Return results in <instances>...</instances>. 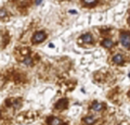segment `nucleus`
Wrapping results in <instances>:
<instances>
[{
	"label": "nucleus",
	"instance_id": "7",
	"mask_svg": "<svg viewBox=\"0 0 130 125\" xmlns=\"http://www.w3.org/2000/svg\"><path fill=\"white\" fill-rule=\"evenodd\" d=\"M81 40L84 43H92V36L91 34H84L81 36Z\"/></svg>",
	"mask_w": 130,
	"mask_h": 125
},
{
	"label": "nucleus",
	"instance_id": "8",
	"mask_svg": "<svg viewBox=\"0 0 130 125\" xmlns=\"http://www.w3.org/2000/svg\"><path fill=\"white\" fill-rule=\"evenodd\" d=\"M114 45V43H113V40H111V39H108V38H106V39H104L103 41H102V46L103 47H105V48H111L112 46Z\"/></svg>",
	"mask_w": 130,
	"mask_h": 125
},
{
	"label": "nucleus",
	"instance_id": "11",
	"mask_svg": "<svg viewBox=\"0 0 130 125\" xmlns=\"http://www.w3.org/2000/svg\"><path fill=\"white\" fill-rule=\"evenodd\" d=\"M1 17H5V10H1Z\"/></svg>",
	"mask_w": 130,
	"mask_h": 125
},
{
	"label": "nucleus",
	"instance_id": "3",
	"mask_svg": "<svg viewBox=\"0 0 130 125\" xmlns=\"http://www.w3.org/2000/svg\"><path fill=\"white\" fill-rule=\"evenodd\" d=\"M113 62L116 64H121L124 62V57L121 54H115L113 57Z\"/></svg>",
	"mask_w": 130,
	"mask_h": 125
},
{
	"label": "nucleus",
	"instance_id": "4",
	"mask_svg": "<svg viewBox=\"0 0 130 125\" xmlns=\"http://www.w3.org/2000/svg\"><path fill=\"white\" fill-rule=\"evenodd\" d=\"M84 122L86 125H92L93 123L95 122V118L92 115H89V116H86V118L84 119Z\"/></svg>",
	"mask_w": 130,
	"mask_h": 125
},
{
	"label": "nucleus",
	"instance_id": "10",
	"mask_svg": "<svg viewBox=\"0 0 130 125\" xmlns=\"http://www.w3.org/2000/svg\"><path fill=\"white\" fill-rule=\"evenodd\" d=\"M85 3H87V5H92V3H94L96 0H84Z\"/></svg>",
	"mask_w": 130,
	"mask_h": 125
},
{
	"label": "nucleus",
	"instance_id": "6",
	"mask_svg": "<svg viewBox=\"0 0 130 125\" xmlns=\"http://www.w3.org/2000/svg\"><path fill=\"white\" fill-rule=\"evenodd\" d=\"M49 124L50 125H61L62 124V121L59 118H51V119H49Z\"/></svg>",
	"mask_w": 130,
	"mask_h": 125
},
{
	"label": "nucleus",
	"instance_id": "12",
	"mask_svg": "<svg viewBox=\"0 0 130 125\" xmlns=\"http://www.w3.org/2000/svg\"><path fill=\"white\" fill-rule=\"evenodd\" d=\"M40 2H41V0H37V1H36V3H37V5H39Z\"/></svg>",
	"mask_w": 130,
	"mask_h": 125
},
{
	"label": "nucleus",
	"instance_id": "1",
	"mask_svg": "<svg viewBox=\"0 0 130 125\" xmlns=\"http://www.w3.org/2000/svg\"><path fill=\"white\" fill-rule=\"evenodd\" d=\"M120 43L124 47L130 48V35L129 34H123L120 36Z\"/></svg>",
	"mask_w": 130,
	"mask_h": 125
},
{
	"label": "nucleus",
	"instance_id": "2",
	"mask_svg": "<svg viewBox=\"0 0 130 125\" xmlns=\"http://www.w3.org/2000/svg\"><path fill=\"white\" fill-rule=\"evenodd\" d=\"M46 38V34H44V32H38V33H36L35 36H34V43H41L42 40Z\"/></svg>",
	"mask_w": 130,
	"mask_h": 125
},
{
	"label": "nucleus",
	"instance_id": "9",
	"mask_svg": "<svg viewBox=\"0 0 130 125\" xmlns=\"http://www.w3.org/2000/svg\"><path fill=\"white\" fill-rule=\"evenodd\" d=\"M24 64H26V65H30L31 64V59L30 58H26L24 60Z\"/></svg>",
	"mask_w": 130,
	"mask_h": 125
},
{
	"label": "nucleus",
	"instance_id": "5",
	"mask_svg": "<svg viewBox=\"0 0 130 125\" xmlns=\"http://www.w3.org/2000/svg\"><path fill=\"white\" fill-rule=\"evenodd\" d=\"M92 110L95 111V112H100L103 110V104L100 103V102H94L92 104Z\"/></svg>",
	"mask_w": 130,
	"mask_h": 125
}]
</instances>
